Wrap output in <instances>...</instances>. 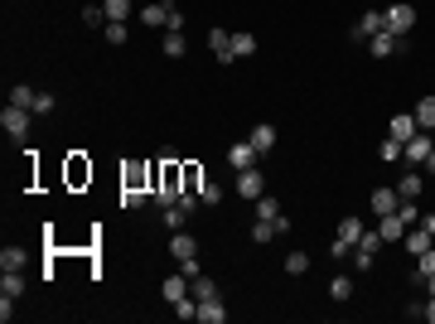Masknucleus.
<instances>
[{
  "label": "nucleus",
  "mask_w": 435,
  "mask_h": 324,
  "mask_svg": "<svg viewBox=\"0 0 435 324\" xmlns=\"http://www.w3.org/2000/svg\"><path fill=\"white\" fill-rule=\"evenodd\" d=\"M382 20H387L392 34H411V25H416V5H411V0H397V5L382 10Z\"/></svg>",
  "instance_id": "nucleus-1"
},
{
  "label": "nucleus",
  "mask_w": 435,
  "mask_h": 324,
  "mask_svg": "<svg viewBox=\"0 0 435 324\" xmlns=\"http://www.w3.org/2000/svg\"><path fill=\"white\" fill-rule=\"evenodd\" d=\"M29 121H34V111H29V107H15V102L0 111V126H5V135H29Z\"/></svg>",
  "instance_id": "nucleus-2"
},
{
  "label": "nucleus",
  "mask_w": 435,
  "mask_h": 324,
  "mask_svg": "<svg viewBox=\"0 0 435 324\" xmlns=\"http://www.w3.org/2000/svg\"><path fill=\"white\" fill-rule=\"evenodd\" d=\"M237 194H242V199H252V203H256V199L266 194V174H261L256 164H252V169H237Z\"/></svg>",
  "instance_id": "nucleus-3"
},
{
  "label": "nucleus",
  "mask_w": 435,
  "mask_h": 324,
  "mask_svg": "<svg viewBox=\"0 0 435 324\" xmlns=\"http://www.w3.org/2000/svg\"><path fill=\"white\" fill-rule=\"evenodd\" d=\"M431 150H435L431 131H416L407 145H402V160H407V164H426V155H431Z\"/></svg>",
  "instance_id": "nucleus-4"
},
{
  "label": "nucleus",
  "mask_w": 435,
  "mask_h": 324,
  "mask_svg": "<svg viewBox=\"0 0 435 324\" xmlns=\"http://www.w3.org/2000/svg\"><path fill=\"white\" fill-rule=\"evenodd\" d=\"M378 252H382V233H363L358 238V271L378 267Z\"/></svg>",
  "instance_id": "nucleus-5"
},
{
  "label": "nucleus",
  "mask_w": 435,
  "mask_h": 324,
  "mask_svg": "<svg viewBox=\"0 0 435 324\" xmlns=\"http://www.w3.org/2000/svg\"><path fill=\"white\" fill-rule=\"evenodd\" d=\"M368 54H373V58H392V54H402V34H392V29L373 34V39H368Z\"/></svg>",
  "instance_id": "nucleus-6"
},
{
  "label": "nucleus",
  "mask_w": 435,
  "mask_h": 324,
  "mask_svg": "<svg viewBox=\"0 0 435 324\" xmlns=\"http://www.w3.org/2000/svg\"><path fill=\"white\" fill-rule=\"evenodd\" d=\"M208 49H213L218 63H237V54H232V34H227V29H208Z\"/></svg>",
  "instance_id": "nucleus-7"
},
{
  "label": "nucleus",
  "mask_w": 435,
  "mask_h": 324,
  "mask_svg": "<svg viewBox=\"0 0 435 324\" xmlns=\"http://www.w3.org/2000/svg\"><path fill=\"white\" fill-rule=\"evenodd\" d=\"M256 160H261V155H256V145H252V140H237V145H227V164H232V169H252Z\"/></svg>",
  "instance_id": "nucleus-8"
},
{
  "label": "nucleus",
  "mask_w": 435,
  "mask_h": 324,
  "mask_svg": "<svg viewBox=\"0 0 435 324\" xmlns=\"http://www.w3.org/2000/svg\"><path fill=\"white\" fill-rule=\"evenodd\" d=\"M387 29V20H382V10H363L354 25V39H373V34H382Z\"/></svg>",
  "instance_id": "nucleus-9"
},
{
  "label": "nucleus",
  "mask_w": 435,
  "mask_h": 324,
  "mask_svg": "<svg viewBox=\"0 0 435 324\" xmlns=\"http://www.w3.org/2000/svg\"><path fill=\"white\" fill-rule=\"evenodd\" d=\"M378 233H382V242H402V238H407V223H402V213H382L378 218Z\"/></svg>",
  "instance_id": "nucleus-10"
},
{
  "label": "nucleus",
  "mask_w": 435,
  "mask_h": 324,
  "mask_svg": "<svg viewBox=\"0 0 435 324\" xmlns=\"http://www.w3.org/2000/svg\"><path fill=\"white\" fill-rule=\"evenodd\" d=\"M169 252H174V262H189V257H198V238L179 228V233L169 238Z\"/></svg>",
  "instance_id": "nucleus-11"
},
{
  "label": "nucleus",
  "mask_w": 435,
  "mask_h": 324,
  "mask_svg": "<svg viewBox=\"0 0 435 324\" xmlns=\"http://www.w3.org/2000/svg\"><path fill=\"white\" fill-rule=\"evenodd\" d=\"M160 296H164V305H179V300L189 296V276H184V271H179V276H164Z\"/></svg>",
  "instance_id": "nucleus-12"
},
{
  "label": "nucleus",
  "mask_w": 435,
  "mask_h": 324,
  "mask_svg": "<svg viewBox=\"0 0 435 324\" xmlns=\"http://www.w3.org/2000/svg\"><path fill=\"white\" fill-rule=\"evenodd\" d=\"M155 169H160V164H126V174H121V184H126V189H145V179H150ZM150 194H155V189H150Z\"/></svg>",
  "instance_id": "nucleus-13"
},
{
  "label": "nucleus",
  "mask_w": 435,
  "mask_h": 324,
  "mask_svg": "<svg viewBox=\"0 0 435 324\" xmlns=\"http://www.w3.org/2000/svg\"><path fill=\"white\" fill-rule=\"evenodd\" d=\"M247 140L256 145V155H271V150H276V126H266V121H261V126H252V135H247Z\"/></svg>",
  "instance_id": "nucleus-14"
},
{
  "label": "nucleus",
  "mask_w": 435,
  "mask_h": 324,
  "mask_svg": "<svg viewBox=\"0 0 435 324\" xmlns=\"http://www.w3.org/2000/svg\"><path fill=\"white\" fill-rule=\"evenodd\" d=\"M368 203H373V213H397V203H402V199H397V189H387V184H382V189H373V199H368Z\"/></svg>",
  "instance_id": "nucleus-15"
},
{
  "label": "nucleus",
  "mask_w": 435,
  "mask_h": 324,
  "mask_svg": "<svg viewBox=\"0 0 435 324\" xmlns=\"http://www.w3.org/2000/svg\"><path fill=\"white\" fill-rule=\"evenodd\" d=\"M169 10H174L169 0H155V5H145V10H140V20H145L150 29H160V25H169Z\"/></svg>",
  "instance_id": "nucleus-16"
},
{
  "label": "nucleus",
  "mask_w": 435,
  "mask_h": 324,
  "mask_svg": "<svg viewBox=\"0 0 435 324\" xmlns=\"http://www.w3.org/2000/svg\"><path fill=\"white\" fill-rule=\"evenodd\" d=\"M0 296H10V300L25 296V271H0Z\"/></svg>",
  "instance_id": "nucleus-17"
},
{
  "label": "nucleus",
  "mask_w": 435,
  "mask_h": 324,
  "mask_svg": "<svg viewBox=\"0 0 435 324\" xmlns=\"http://www.w3.org/2000/svg\"><path fill=\"white\" fill-rule=\"evenodd\" d=\"M431 276H435V247H426V252L416 257V271H411V281H416V286H426Z\"/></svg>",
  "instance_id": "nucleus-18"
},
{
  "label": "nucleus",
  "mask_w": 435,
  "mask_h": 324,
  "mask_svg": "<svg viewBox=\"0 0 435 324\" xmlns=\"http://www.w3.org/2000/svg\"><path fill=\"white\" fill-rule=\"evenodd\" d=\"M276 238H286L281 223H271V218H256V223H252V242H276Z\"/></svg>",
  "instance_id": "nucleus-19"
},
{
  "label": "nucleus",
  "mask_w": 435,
  "mask_h": 324,
  "mask_svg": "<svg viewBox=\"0 0 435 324\" xmlns=\"http://www.w3.org/2000/svg\"><path fill=\"white\" fill-rule=\"evenodd\" d=\"M402 242H407V252H411V257H421V252H426V247H435V233H426V228H421V223H416V233H407V238H402Z\"/></svg>",
  "instance_id": "nucleus-20"
},
{
  "label": "nucleus",
  "mask_w": 435,
  "mask_h": 324,
  "mask_svg": "<svg viewBox=\"0 0 435 324\" xmlns=\"http://www.w3.org/2000/svg\"><path fill=\"white\" fill-rule=\"evenodd\" d=\"M363 233H368V228H363V218H344L334 238H339V242H349V247H358V238H363Z\"/></svg>",
  "instance_id": "nucleus-21"
},
{
  "label": "nucleus",
  "mask_w": 435,
  "mask_h": 324,
  "mask_svg": "<svg viewBox=\"0 0 435 324\" xmlns=\"http://www.w3.org/2000/svg\"><path fill=\"white\" fill-rule=\"evenodd\" d=\"M198 320H203V324H222V320H227V305H222V300H203V305H198Z\"/></svg>",
  "instance_id": "nucleus-22"
},
{
  "label": "nucleus",
  "mask_w": 435,
  "mask_h": 324,
  "mask_svg": "<svg viewBox=\"0 0 435 324\" xmlns=\"http://www.w3.org/2000/svg\"><path fill=\"white\" fill-rule=\"evenodd\" d=\"M416 131H421V126H416V111H407V116H392V135H397L402 145H407Z\"/></svg>",
  "instance_id": "nucleus-23"
},
{
  "label": "nucleus",
  "mask_w": 435,
  "mask_h": 324,
  "mask_svg": "<svg viewBox=\"0 0 435 324\" xmlns=\"http://www.w3.org/2000/svg\"><path fill=\"white\" fill-rule=\"evenodd\" d=\"M416 126H421V131H435V92L416 102Z\"/></svg>",
  "instance_id": "nucleus-24"
},
{
  "label": "nucleus",
  "mask_w": 435,
  "mask_h": 324,
  "mask_svg": "<svg viewBox=\"0 0 435 324\" xmlns=\"http://www.w3.org/2000/svg\"><path fill=\"white\" fill-rule=\"evenodd\" d=\"M421 189H426V179L411 169V174H402V184H397V199H421Z\"/></svg>",
  "instance_id": "nucleus-25"
},
{
  "label": "nucleus",
  "mask_w": 435,
  "mask_h": 324,
  "mask_svg": "<svg viewBox=\"0 0 435 324\" xmlns=\"http://www.w3.org/2000/svg\"><path fill=\"white\" fill-rule=\"evenodd\" d=\"M25 247H5V252H0V271H25Z\"/></svg>",
  "instance_id": "nucleus-26"
},
{
  "label": "nucleus",
  "mask_w": 435,
  "mask_h": 324,
  "mask_svg": "<svg viewBox=\"0 0 435 324\" xmlns=\"http://www.w3.org/2000/svg\"><path fill=\"white\" fill-rule=\"evenodd\" d=\"M189 296L203 305V300H213V296H218V286L208 281V276H193V281H189Z\"/></svg>",
  "instance_id": "nucleus-27"
},
{
  "label": "nucleus",
  "mask_w": 435,
  "mask_h": 324,
  "mask_svg": "<svg viewBox=\"0 0 435 324\" xmlns=\"http://www.w3.org/2000/svg\"><path fill=\"white\" fill-rule=\"evenodd\" d=\"M378 160L382 164H397V160H402V140H397V135H387V140L378 145Z\"/></svg>",
  "instance_id": "nucleus-28"
},
{
  "label": "nucleus",
  "mask_w": 435,
  "mask_h": 324,
  "mask_svg": "<svg viewBox=\"0 0 435 324\" xmlns=\"http://www.w3.org/2000/svg\"><path fill=\"white\" fill-rule=\"evenodd\" d=\"M256 218H271V223H281L286 213H281V203H276L271 194H261V199H256Z\"/></svg>",
  "instance_id": "nucleus-29"
},
{
  "label": "nucleus",
  "mask_w": 435,
  "mask_h": 324,
  "mask_svg": "<svg viewBox=\"0 0 435 324\" xmlns=\"http://www.w3.org/2000/svg\"><path fill=\"white\" fill-rule=\"evenodd\" d=\"M232 54L252 58V54H256V34H232Z\"/></svg>",
  "instance_id": "nucleus-30"
},
{
  "label": "nucleus",
  "mask_w": 435,
  "mask_h": 324,
  "mask_svg": "<svg viewBox=\"0 0 435 324\" xmlns=\"http://www.w3.org/2000/svg\"><path fill=\"white\" fill-rule=\"evenodd\" d=\"M203 179H208V174H203L198 164H184V194H198V189H203Z\"/></svg>",
  "instance_id": "nucleus-31"
},
{
  "label": "nucleus",
  "mask_w": 435,
  "mask_h": 324,
  "mask_svg": "<svg viewBox=\"0 0 435 324\" xmlns=\"http://www.w3.org/2000/svg\"><path fill=\"white\" fill-rule=\"evenodd\" d=\"M310 271V252H290L286 257V276H305Z\"/></svg>",
  "instance_id": "nucleus-32"
},
{
  "label": "nucleus",
  "mask_w": 435,
  "mask_h": 324,
  "mask_svg": "<svg viewBox=\"0 0 435 324\" xmlns=\"http://www.w3.org/2000/svg\"><path fill=\"white\" fill-rule=\"evenodd\" d=\"M184 49H189V44H184V34L164 29V54H169V58H184Z\"/></svg>",
  "instance_id": "nucleus-33"
},
{
  "label": "nucleus",
  "mask_w": 435,
  "mask_h": 324,
  "mask_svg": "<svg viewBox=\"0 0 435 324\" xmlns=\"http://www.w3.org/2000/svg\"><path fill=\"white\" fill-rule=\"evenodd\" d=\"M82 25L87 29H107V10H102V5H87V10H82Z\"/></svg>",
  "instance_id": "nucleus-34"
},
{
  "label": "nucleus",
  "mask_w": 435,
  "mask_h": 324,
  "mask_svg": "<svg viewBox=\"0 0 435 324\" xmlns=\"http://www.w3.org/2000/svg\"><path fill=\"white\" fill-rule=\"evenodd\" d=\"M329 296H334V300H354V276H334Z\"/></svg>",
  "instance_id": "nucleus-35"
},
{
  "label": "nucleus",
  "mask_w": 435,
  "mask_h": 324,
  "mask_svg": "<svg viewBox=\"0 0 435 324\" xmlns=\"http://www.w3.org/2000/svg\"><path fill=\"white\" fill-rule=\"evenodd\" d=\"M10 102H15V107H34V87H29V82H15V87H10Z\"/></svg>",
  "instance_id": "nucleus-36"
},
{
  "label": "nucleus",
  "mask_w": 435,
  "mask_h": 324,
  "mask_svg": "<svg viewBox=\"0 0 435 324\" xmlns=\"http://www.w3.org/2000/svg\"><path fill=\"white\" fill-rule=\"evenodd\" d=\"M102 39H107V44H126V20H107Z\"/></svg>",
  "instance_id": "nucleus-37"
},
{
  "label": "nucleus",
  "mask_w": 435,
  "mask_h": 324,
  "mask_svg": "<svg viewBox=\"0 0 435 324\" xmlns=\"http://www.w3.org/2000/svg\"><path fill=\"white\" fill-rule=\"evenodd\" d=\"M198 203H222V184H213V179H203V189H198Z\"/></svg>",
  "instance_id": "nucleus-38"
},
{
  "label": "nucleus",
  "mask_w": 435,
  "mask_h": 324,
  "mask_svg": "<svg viewBox=\"0 0 435 324\" xmlns=\"http://www.w3.org/2000/svg\"><path fill=\"white\" fill-rule=\"evenodd\" d=\"M145 199H150V189H126V184H121V208H140Z\"/></svg>",
  "instance_id": "nucleus-39"
},
{
  "label": "nucleus",
  "mask_w": 435,
  "mask_h": 324,
  "mask_svg": "<svg viewBox=\"0 0 435 324\" xmlns=\"http://www.w3.org/2000/svg\"><path fill=\"white\" fill-rule=\"evenodd\" d=\"M102 10H107V20H126V15H131V0H102Z\"/></svg>",
  "instance_id": "nucleus-40"
},
{
  "label": "nucleus",
  "mask_w": 435,
  "mask_h": 324,
  "mask_svg": "<svg viewBox=\"0 0 435 324\" xmlns=\"http://www.w3.org/2000/svg\"><path fill=\"white\" fill-rule=\"evenodd\" d=\"M54 107H58V102H54V92H34V107H29V111H34V116H49Z\"/></svg>",
  "instance_id": "nucleus-41"
},
{
  "label": "nucleus",
  "mask_w": 435,
  "mask_h": 324,
  "mask_svg": "<svg viewBox=\"0 0 435 324\" xmlns=\"http://www.w3.org/2000/svg\"><path fill=\"white\" fill-rule=\"evenodd\" d=\"M179 271L193 281V276H203V262H198V257H189V262H179Z\"/></svg>",
  "instance_id": "nucleus-42"
},
{
  "label": "nucleus",
  "mask_w": 435,
  "mask_h": 324,
  "mask_svg": "<svg viewBox=\"0 0 435 324\" xmlns=\"http://www.w3.org/2000/svg\"><path fill=\"white\" fill-rule=\"evenodd\" d=\"M349 252H354V247H349V242H339V238H334V247H329V257H334V262H344Z\"/></svg>",
  "instance_id": "nucleus-43"
},
{
  "label": "nucleus",
  "mask_w": 435,
  "mask_h": 324,
  "mask_svg": "<svg viewBox=\"0 0 435 324\" xmlns=\"http://www.w3.org/2000/svg\"><path fill=\"white\" fill-rule=\"evenodd\" d=\"M421 228H426V233H435V213H421Z\"/></svg>",
  "instance_id": "nucleus-44"
},
{
  "label": "nucleus",
  "mask_w": 435,
  "mask_h": 324,
  "mask_svg": "<svg viewBox=\"0 0 435 324\" xmlns=\"http://www.w3.org/2000/svg\"><path fill=\"white\" fill-rule=\"evenodd\" d=\"M421 169H426V174H435V150L426 155V164H421Z\"/></svg>",
  "instance_id": "nucleus-45"
},
{
  "label": "nucleus",
  "mask_w": 435,
  "mask_h": 324,
  "mask_svg": "<svg viewBox=\"0 0 435 324\" xmlns=\"http://www.w3.org/2000/svg\"><path fill=\"white\" fill-rule=\"evenodd\" d=\"M426 320H431V324H435V300H426Z\"/></svg>",
  "instance_id": "nucleus-46"
}]
</instances>
